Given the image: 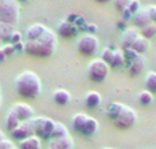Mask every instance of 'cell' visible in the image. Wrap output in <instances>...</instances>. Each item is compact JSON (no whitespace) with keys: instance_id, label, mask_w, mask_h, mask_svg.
<instances>
[{"instance_id":"6da1fadb","label":"cell","mask_w":156,"mask_h":149,"mask_svg":"<svg viewBox=\"0 0 156 149\" xmlns=\"http://www.w3.org/2000/svg\"><path fill=\"white\" fill-rule=\"evenodd\" d=\"M58 45V40H56V34L52 32L51 29L47 27L45 32L43 33L38 40L34 41H29L25 40L23 43V51L27 55L32 56H40V57H49L54 55L55 49Z\"/></svg>"},{"instance_id":"7a4b0ae2","label":"cell","mask_w":156,"mask_h":149,"mask_svg":"<svg viewBox=\"0 0 156 149\" xmlns=\"http://www.w3.org/2000/svg\"><path fill=\"white\" fill-rule=\"evenodd\" d=\"M15 88L19 96L25 99H34L41 93V79L33 71H23L15 79Z\"/></svg>"},{"instance_id":"3957f363","label":"cell","mask_w":156,"mask_h":149,"mask_svg":"<svg viewBox=\"0 0 156 149\" xmlns=\"http://www.w3.org/2000/svg\"><path fill=\"white\" fill-rule=\"evenodd\" d=\"M19 3L16 0H0V22L15 25L19 21Z\"/></svg>"},{"instance_id":"277c9868","label":"cell","mask_w":156,"mask_h":149,"mask_svg":"<svg viewBox=\"0 0 156 149\" xmlns=\"http://www.w3.org/2000/svg\"><path fill=\"white\" fill-rule=\"evenodd\" d=\"M34 136L38 138H51L52 131L55 127V120H52L48 116H37L32 119Z\"/></svg>"},{"instance_id":"5b68a950","label":"cell","mask_w":156,"mask_h":149,"mask_svg":"<svg viewBox=\"0 0 156 149\" xmlns=\"http://www.w3.org/2000/svg\"><path fill=\"white\" fill-rule=\"evenodd\" d=\"M110 64L101 59H94L88 64V77L94 82H103L108 77Z\"/></svg>"},{"instance_id":"8992f818","label":"cell","mask_w":156,"mask_h":149,"mask_svg":"<svg viewBox=\"0 0 156 149\" xmlns=\"http://www.w3.org/2000/svg\"><path fill=\"white\" fill-rule=\"evenodd\" d=\"M97 47H99V38L93 34V33H86L82 37L78 40L77 48L78 52L85 56H92L94 52L97 51Z\"/></svg>"},{"instance_id":"52a82bcc","label":"cell","mask_w":156,"mask_h":149,"mask_svg":"<svg viewBox=\"0 0 156 149\" xmlns=\"http://www.w3.org/2000/svg\"><path fill=\"white\" fill-rule=\"evenodd\" d=\"M136 122H137V114H136V111L133 108H130V107L125 106L121 115L114 120V125L118 129L126 130V129H130L132 126H134Z\"/></svg>"},{"instance_id":"ba28073f","label":"cell","mask_w":156,"mask_h":149,"mask_svg":"<svg viewBox=\"0 0 156 149\" xmlns=\"http://www.w3.org/2000/svg\"><path fill=\"white\" fill-rule=\"evenodd\" d=\"M12 137L18 141H22V140L27 138V137H32L34 136V130H33V122L32 119L26 120V122H21L19 126L15 129V130L11 131Z\"/></svg>"},{"instance_id":"9c48e42d","label":"cell","mask_w":156,"mask_h":149,"mask_svg":"<svg viewBox=\"0 0 156 149\" xmlns=\"http://www.w3.org/2000/svg\"><path fill=\"white\" fill-rule=\"evenodd\" d=\"M11 109L15 112V115L18 116V119L21 122H26V120L33 119V115H34L33 108L26 103H16L11 107Z\"/></svg>"},{"instance_id":"30bf717a","label":"cell","mask_w":156,"mask_h":149,"mask_svg":"<svg viewBox=\"0 0 156 149\" xmlns=\"http://www.w3.org/2000/svg\"><path fill=\"white\" fill-rule=\"evenodd\" d=\"M138 36H140V33L136 29H133V27H129V29L125 30L123 34H122V49L125 51V49L132 48L133 43L137 40Z\"/></svg>"},{"instance_id":"8fae6325","label":"cell","mask_w":156,"mask_h":149,"mask_svg":"<svg viewBox=\"0 0 156 149\" xmlns=\"http://www.w3.org/2000/svg\"><path fill=\"white\" fill-rule=\"evenodd\" d=\"M58 33L65 38H71L77 34V27L70 21H62L58 26Z\"/></svg>"},{"instance_id":"7c38bea8","label":"cell","mask_w":156,"mask_h":149,"mask_svg":"<svg viewBox=\"0 0 156 149\" xmlns=\"http://www.w3.org/2000/svg\"><path fill=\"white\" fill-rule=\"evenodd\" d=\"M133 21H134V25L138 27H144L145 25L151 23V16H149L148 8H140L137 12L133 15Z\"/></svg>"},{"instance_id":"4fadbf2b","label":"cell","mask_w":156,"mask_h":149,"mask_svg":"<svg viewBox=\"0 0 156 149\" xmlns=\"http://www.w3.org/2000/svg\"><path fill=\"white\" fill-rule=\"evenodd\" d=\"M51 149H73V138L70 136L63 137V138L51 140L49 147Z\"/></svg>"},{"instance_id":"5bb4252c","label":"cell","mask_w":156,"mask_h":149,"mask_svg":"<svg viewBox=\"0 0 156 149\" xmlns=\"http://www.w3.org/2000/svg\"><path fill=\"white\" fill-rule=\"evenodd\" d=\"M45 29L47 27L44 26V25H41V23L32 25V26L27 29V32H26V40H29V41L38 40V38L43 36V33L45 32Z\"/></svg>"},{"instance_id":"9a60e30c","label":"cell","mask_w":156,"mask_h":149,"mask_svg":"<svg viewBox=\"0 0 156 149\" xmlns=\"http://www.w3.org/2000/svg\"><path fill=\"white\" fill-rule=\"evenodd\" d=\"M130 49H133L137 55L145 54V52L149 49V40H147L145 37H143V36L140 34L137 37V40L133 43V45H132V48Z\"/></svg>"},{"instance_id":"2e32d148","label":"cell","mask_w":156,"mask_h":149,"mask_svg":"<svg viewBox=\"0 0 156 149\" xmlns=\"http://www.w3.org/2000/svg\"><path fill=\"white\" fill-rule=\"evenodd\" d=\"M52 97H54L55 103L59 104V106H66V104H69L70 100H71V95L66 89H62V88L55 90L54 95H52Z\"/></svg>"},{"instance_id":"e0dca14e","label":"cell","mask_w":156,"mask_h":149,"mask_svg":"<svg viewBox=\"0 0 156 149\" xmlns=\"http://www.w3.org/2000/svg\"><path fill=\"white\" fill-rule=\"evenodd\" d=\"M144 67H145V59H144L141 55H138V56L136 57V59L133 60L132 63H130V66H129V73L132 74L133 77H136V75H138V74L143 73Z\"/></svg>"},{"instance_id":"ac0fdd59","label":"cell","mask_w":156,"mask_h":149,"mask_svg":"<svg viewBox=\"0 0 156 149\" xmlns=\"http://www.w3.org/2000/svg\"><path fill=\"white\" fill-rule=\"evenodd\" d=\"M40 147H41L40 138L36 136H32V137H27V138L19 141L18 149H40Z\"/></svg>"},{"instance_id":"d6986e66","label":"cell","mask_w":156,"mask_h":149,"mask_svg":"<svg viewBox=\"0 0 156 149\" xmlns=\"http://www.w3.org/2000/svg\"><path fill=\"white\" fill-rule=\"evenodd\" d=\"M125 108V104H122V103H118V101H114V103H110L108 104V107H107V115H108V118H110L111 120H115L116 118L121 115V112H122V109Z\"/></svg>"},{"instance_id":"ffe728a7","label":"cell","mask_w":156,"mask_h":149,"mask_svg":"<svg viewBox=\"0 0 156 149\" xmlns=\"http://www.w3.org/2000/svg\"><path fill=\"white\" fill-rule=\"evenodd\" d=\"M101 103V95L97 92H89L86 93L85 96V106L89 107V108H96V107L100 106Z\"/></svg>"},{"instance_id":"44dd1931","label":"cell","mask_w":156,"mask_h":149,"mask_svg":"<svg viewBox=\"0 0 156 149\" xmlns=\"http://www.w3.org/2000/svg\"><path fill=\"white\" fill-rule=\"evenodd\" d=\"M14 32H15L14 25L0 22V38H2V41H10Z\"/></svg>"},{"instance_id":"7402d4cb","label":"cell","mask_w":156,"mask_h":149,"mask_svg":"<svg viewBox=\"0 0 156 149\" xmlns=\"http://www.w3.org/2000/svg\"><path fill=\"white\" fill-rule=\"evenodd\" d=\"M88 115L86 114H77L73 116V119H71V126H73V129L78 133H82V129L83 126H85L86 120H88Z\"/></svg>"},{"instance_id":"603a6c76","label":"cell","mask_w":156,"mask_h":149,"mask_svg":"<svg viewBox=\"0 0 156 149\" xmlns=\"http://www.w3.org/2000/svg\"><path fill=\"white\" fill-rule=\"evenodd\" d=\"M97 130H99V122H97L94 118L89 116L85 126H83V129H82V134L83 136H93Z\"/></svg>"},{"instance_id":"cb8c5ba5","label":"cell","mask_w":156,"mask_h":149,"mask_svg":"<svg viewBox=\"0 0 156 149\" xmlns=\"http://www.w3.org/2000/svg\"><path fill=\"white\" fill-rule=\"evenodd\" d=\"M19 123H21V120L18 119V116L15 115V112H14L12 109H10L8 114H7V116H5V127H7L10 131H12L18 127Z\"/></svg>"},{"instance_id":"d4e9b609","label":"cell","mask_w":156,"mask_h":149,"mask_svg":"<svg viewBox=\"0 0 156 149\" xmlns=\"http://www.w3.org/2000/svg\"><path fill=\"white\" fill-rule=\"evenodd\" d=\"M126 59H125V52L123 49H114V56L110 63V67H121L125 64Z\"/></svg>"},{"instance_id":"484cf974","label":"cell","mask_w":156,"mask_h":149,"mask_svg":"<svg viewBox=\"0 0 156 149\" xmlns=\"http://www.w3.org/2000/svg\"><path fill=\"white\" fill-rule=\"evenodd\" d=\"M67 136H69L67 127H66L63 123H60V122H55V127H54V131H52L51 140L63 138V137H67Z\"/></svg>"},{"instance_id":"4316f807","label":"cell","mask_w":156,"mask_h":149,"mask_svg":"<svg viewBox=\"0 0 156 149\" xmlns=\"http://www.w3.org/2000/svg\"><path fill=\"white\" fill-rule=\"evenodd\" d=\"M14 54H15V47L11 43L5 44V45H2L0 47V62H4L7 57L12 56Z\"/></svg>"},{"instance_id":"83f0119b","label":"cell","mask_w":156,"mask_h":149,"mask_svg":"<svg viewBox=\"0 0 156 149\" xmlns=\"http://www.w3.org/2000/svg\"><path fill=\"white\" fill-rule=\"evenodd\" d=\"M145 88L151 93H156V73L149 71L145 77Z\"/></svg>"},{"instance_id":"f1b7e54d","label":"cell","mask_w":156,"mask_h":149,"mask_svg":"<svg viewBox=\"0 0 156 149\" xmlns=\"http://www.w3.org/2000/svg\"><path fill=\"white\" fill-rule=\"evenodd\" d=\"M141 36H143V37H145L147 40L155 37V36H156V23H155V22H151V23L145 25L144 27H141Z\"/></svg>"},{"instance_id":"f546056e","label":"cell","mask_w":156,"mask_h":149,"mask_svg":"<svg viewBox=\"0 0 156 149\" xmlns=\"http://www.w3.org/2000/svg\"><path fill=\"white\" fill-rule=\"evenodd\" d=\"M138 101L143 106H149V104L154 101V93H151L149 90H141L140 95H138Z\"/></svg>"},{"instance_id":"4dcf8cb0","label":"cell","mask_w":156,"mask_h":149,"mask_svg":"<svg viewBox=\"0 0 156 149\" xmlns=\"http://www.w3.org/2000/svg\"><path fill=\"white\" fill-rule=\"evenodd\" d=\"M112 56H114V49H111L110 47H107V48L103 49V52H101V60L103 62H105L107 64H110L111 60H112Z\"/></svg>"},{"instance_id":"1f68e13d","label":"cell","mask_w":156,"mask_h":149,"mask_svg":"<svg viewBox=\"0 0 156 149\" xmlns=\"http://www.w3.org/2000/svg\"><path fill=\"white\" fill-rule=\"evenodd\" d=\"M140 0H130L129 5H127V10H129L130 14H133L134 15L136 12H137L138 10H140Z\"/></svg>"},{"instance_id":"d6a6232c","label":"cell","mask_w":156,"mask_h":149,"mask_svg":"<svg viewBox=\"0 0 156 149\" xmlns=\"http://www.w3.org/2000/svg\"><path fill=\"white\" fill-rule=\"evenodd\" d=\"M129 3H130V0H115V2H114V4H115L116 10L121 11V12H123V11L127 8Z\"/></svg>"},{"instance_id":"836d02e7","label":"cell","mask_w":156,"mask_h":149,"mask_svg":"<svg viewBox=\"0 0 156 149\" xmlns=\"http://www.w3.org/2000/svg\"><path fill=\"white\" fill-rule=\"evenodd\" d=\"M123 52H125V59H126V60H129L130 63H132L133 60H134L136 57L138 56V55L136 54V52L133 51V49H125Z\"/></svg>"},{"instance_id":"e575fe53","label":"cell","mask_w":156,"mask_h":149,"mask_svg":"<svg viewBox=\"0 0 156 149\" xmlns=\"http://www.w3.org/2000/svg\"><path fill=\"white\" fill-rule=\"evenodd\" d=\"M10 43L12 44V45H15V44H18V43H22V34L15 30L14 34H12V37H11V40H10Z\"/></svg>"},{"instance_id":"d590c367","label":"cell","mask_w":156,"mask_h":149,"mask_svg":"<svg viewBox=\"0 0 156 149\" xmlns=\"http://www.w3.org/2000/svg\"><path fill=\"white\" fill-rule=\"evenodd\" d=\"M14 144L10 141V140H3V141H0V149H14Z\"/></svg>"},{"instance_id":"8d00e7d4","label":"cell","mask_w":156,"mask_h":149,"mask_svg":"<svg viewBox=\"0 0 156 149\" xmlns=\"http://www.w3.org/2000/svg\"><path fill=\"white\" fill-rule=\"evenodd\" d=\"M148 8V12H149V16H151V21L156 23V5H149Z\"/></svg>"},{"instance_id":"74e56055","label":"cell","mask_w":156,"mask_h":149,"mask_svg":"<svg viewBox=\"0 0 156 149\" xmlns=\"http://www.w3.org/2000/svg\"><path fill=\"white\" fill-rule=\"evenodd\" d=\"M94 2H97V3H103V4H104V3H110L111 0H94Z\"/></svg>"},{"instance_id":"f35d334b","label":"cell","mask_w":156,"mask_h":149,"mask_svg":"<svg viewBox=\"0 0 156 149\" xmlns=\"http://www.w3.org/2000/svg\"><path fill=\"white\" fill-rule=\"evenodd\" d=\"M4 140V134H3V131L0 130V141H3Z\"/></svg>"},{"instance_id":"ab89813d","label":"cell","mask_w":156,"mask_h":149,"mask_svg":"<svg viewBox=\"0 0 156 149\" xmlns=\"http://www.w3.org/2000/svg\"><path fill=\"white\" fill-rule=\"evenodd\" d=\"M16 2H21V3H26V2H29V0H16Z\"/></svg>"},{"instance_id":"60d3db41","label":"cell","mask_w":156,"mask_h":149,"mask_svg":"<svg viewBox=\"0 0 156 149\" xmlns=\"http://www.w3.org/2000/svg\"><path fill=\"white\" fill-rule=\"evenodd\" d=\"M2 104H3V100H2V96H0V108H2Z\"/></svg>"},{"instance_id":"b9f144b4","label":"cell","mask_w":156,"mask_h":149,"mask_svg":"<svg viewBox=\"0 0 156 149\" xmlns=\"http://www.w3.org/2000/svg\"><path fill=\"white\" fill-rule=\"evenodd\" d=\"M2 43H3V41H2V38H0V47H2Z\"/></svg>"},{"instance_id":"7bdbcfd3","label":"cell","mask_w":156,"mask_h":149,"mask_svg":"<svg viewBox=\"0 0 156 149\" xmlns=\"http://www.w3.org/2000/svg\"><path fill=\"white\" fill-rule=\"evenodd\" d=\"M103 149H112V148H103Z\"/></svg>"},{"instance_id":"ee69618b","label":"cell","mask_w":156,"mask_h":149,"mask_svg":"<svg viewBox=\"0 0 156 149\" xmlns=\"http://www.w3.org/2000/svg\"><path fill=\"white\" fill-rule=\"evenodd\" d=\"M155 103H156V99H155Z\"/></svg>"},{"instance_id":"f6af8a7d","label":"cell","mask_w":156,"mask_h":149,"mask_svg":"<svg viewBox=\"0 0 156 149\" xmlns=\"http://www.w3.org/2000/svg\"><path fill=\"white\" fill-rule=\"evenodd\" d=\"M14 149H16V148H14Z\"/></svg>"},{"instance_id":"bcb514c9","label":"cell","mask_w":156,"mask_h":149,"mask_svg":"<svg viewBox=\"0 0 156 149\" xmlns=\"http://www.w3.org/2000/svg\"><path fill=\"white\" fill-rule=\"evenodd\" d=\"M48 149H51V148H48Z\"/></svg>"}]
</instances>
